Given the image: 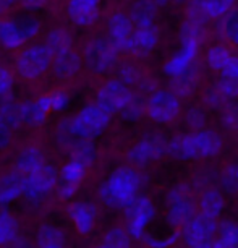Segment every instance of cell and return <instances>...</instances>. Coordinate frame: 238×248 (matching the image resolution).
I'll use <instances>...</instances> for the list:
<instances>
[{
  "instance_id": "obj_1",
  "label": "cell",
  "mask_w": 238,
  "mask_h": 248,
  "mask_svg": "<svg viewBox=\"0 0 238 248\" xmlns=\"http://www.w3.org/2000/svg\"><path fill=\"white\" fill-rule=\"evenodd\" d=\"M141 186V177L132 167H120L102 182L99 198L110 208H127L138 196Z\"/></svg>"
},
{
  "instance_id": "obj_2",
  "label": "cell",
  "mask_w": 238,
  "mask_h": 248,
  "mask_svg": "<svg viewBox=\"0 0 238 248\" xmlns=\"http://www.w3.org/2000/svg\"><path fill=\"white\" fill-rule=\"evenodd\" d=\"M110 112H107L99 104H88L70 120L73 133L78 138L92 140L105 132L110 124Z\"/></svg>"
},
{
  "instance_id": "obj_3",
  "label": "cell",
  "mask_w": 238,
  "mask_h": 248,
  "mask_svg": "<svg viewBox=\"0 0 238 248\" xmlns=\"http://www.w3.org/2000/svg\"><path fill=\"white\" fill-rule=\"evenodd\" d=\"M216 219L199 214L193 216L185 226H181V238L188 247L193 248H212L214 238L217 233Z\"/></svg>"
},
{
  "instance_id": "obj_4",
  "label": "cell",
  "mask_w": 238,
  "mask_h": 248,
  "mask_svg": "<svg viewBox=\"0 0 238 248\" xmlns=\"http://www.w3.org/2000/svg\"><path fill=\"white\" fill-rule=\"evenodd\" d=\"M119 49L107 37H96L88 43L85 49V62L94 73H105L117 63Z\"/></svg>"
},
{
  "instance_id": "obj_5",
  "label": "cell",
  "mask_w": 238,
  "mask_h": 248,
  "mask_svg": "<svg viewBox=\"0 0 238 248\" xmlns=\"http://www.w3.org/2000/svg\"><path fill=\"white\" fill-rule=\"evenodd\" d=\"M146 112L157 124H170L181 114V102L178 96L169 90H157L149 97Z\"/></svg>"
},
{
  "instance_id": "obj_6",
  "label": "cell",
  "mask_w": 238,
  "mask_h": 248,
  "mask_svg": "<svg viewBox=\"0 0 238 248\" xmlns=\"http://www.w3.org/2000/svg\"><path fill=\"white\" fill-rule=\"evenodd\" d=\"M54 54L50 52L47 46H32V47L23 50L16 60V70L23 78L34 79L44 75L52 65Z\"/></svg>"
},
{
  "instance_id": "obj_7",
  "label": "cell",
  "mask_w": 238,
  "mask_h": 248,
  "mask_svg": "<svg viewBox=\"0 0 238 248\" xmlns=\"http://www.w3.org/2000/svg\"><path fill=\"white\" fill-rule=\"evenodd\" d=\"M57 185V172L52 166L44 164L30 175L23 177V195L30 201L45 198Z\"/></svg>"
},
{
  "instance_id": "obj_8",
  "label": "cell",
  "mask_w": 238,
  "mask_h": 248,
  "mask_svg": "<svg viewBox=\"0 0 238 248\" xmlns=\"http://www.w3.org/2000/svg\"><path fill=\"white\" fill-rule=\"evenodd\" d=\"M156 208L152 201L146 196H136L132 204L127 206V221L128 232L133 238H143L146 227L154 219Z\"/></svg>"
},
{
  "instance_id": "obj_9",
  "label": "cell",
  "mask_w": 238,
  "mask_h": 248,
  "mask_svg": "<svg viewBox=\"0 0 238 248\" xmlns=\"http://www.w3.org/2000/svg\"><path fill=\"white\" fill-rule=\"evenodd\" d=\"M167 154V141L159 135H149L128 151V161L136 167H146Z\"/></svg>"
},
{
  "instance_id": "obj_10",
  "label": "cell",
  "mask_w": 238,
  "mask_h": 248,
  "mask_svg": "<svg viewBox=\"0 0 238 248\" xmlns=\"http://www.w3.org/2000/svg\"><path fill=\"white\" fill-rule=\"evenodd\" d=\"M132 96L133 93L127 86V83H123L122 79H110L105 85H102L97 93V104L110 114L122 112L123 107L132 99Z\"/></svg>"
},
{
  "instance_id": "obj_11",
  "label": "cell",
  "mask_w": 238,
  "mask_h": 248,
  "mask_svg": "<svg viewBox=\"0 0 238 248\" xmlns=\"http://www.w3.org/2000/svg\"><path fill=\"white\" fill-rule=\"evenodd\" d=\"M199 49V41L196 39H181V47L175 55L167 60L164 72L169 77H177V75L185 73L191 68V63L194 62V57Z\"/></svg>"
},
{
  "instance_id": "obj_12",
  "label": "cell",
  "mask_w": 238,
  "mask_h": 248,
  "mask_svg": "<svg viewBox=\"0 0 238 248\" xmlns=\"http://www.w3.org/2000/svg\"><path fill=\"white\" fill-rule=\"evenodd\" d=\"M101 0H68L67 13L74 25L91 26L99 18Z\"/></svg>"
},
{
  "instance_id": "obj_13",
  "label": "cell",
  "mask_w": 238,
  "mask_h": 248,
  "mask_svg": "<svg viewBox=\"0 0 238 248\" xmlns=\"http://www.w3.org/2000/svg\"><path fill=\"white\" fill-rule=\"evenodd\" d=\"M159 30L156 26H144L138 28L136 31H133L132 37L128 41L127 50H130L136 57H146L148 54H151L159 43Z\"/></svg>"
},
{
  "instance_id": "obj_14",
  "label": "cell",
  "mask_w": 238,
  "mask_h": 248,
  "mask_svg": "<svg viewBox=\"0 0 238 248\" xmlns=\"http://www.w3.org/2000/svg\"><path fill=\"white\" fill-rule=\"evenodd\" d=\"M109 39L115 44L119 50H127L128 41L133 34V21L130 15L117 12L109 18Z\"/></svg>"
},
{
  "instance_id": "obj_15",
  "label": "cell",
  "mask_w": 238,
  "mask_h": 248,
  "mask_svg": "<svg viewBox=\"0 0 238 248\" xmlns=\"http://www.w3.org/2000/svg\"><path fill=\"white\" fill-rule=\"evenodd\" d=\"M193 143L196 159L198 157H214L222 149V138L214 130H196L190 133Z\"/></svg>"
},
{
  "instance_id": "obj_16",
  "label": "cell",
  "mask_w": 238,
  "mask_h": 248,
  "mask_svg": "<svg viewBox=\"0 0 238 248\" xmlns=\"http://www.w3.org/2000/svg\"><path fill=\"white\" fill-rule=\"evenodd\" d=\"M96 206L91 203H86V201H78V203H73L68 208V214L72 217V221L76 227V231L83 235L89 233L94 227V221H96Z\"/></svg>"
},
{
  "instance_id": "obj_17",
  "label": "cell",
  "mask_w": 238,
  "mask_h": 248,
  "mask_svg": "<svg viewBox=\"0 0 238 248\" xmlns=\"http://www.w3.org/2000/svg\"><path fill=\"white\" fill-rule=\"evenodd\" d=\"M52 72L59 78H72L81 68V59L74 50L68 49L65 52L55 54L52 59Z\"/></svg>"
},
{
  "instance_id": "obj_18",
  "label": "cell",
  "mask_w": 238,
  "mask_h": 248,
  "mask_svg": "<svg viewBox=\"0 0 238 248\" xmlns=\"http://www.w3.org/2000/svg\"><path fill=\"white\" fill-rule=\"evenodd\" d=\"M44 153L41 151L37 146H26L25 149H21L20 154L16 157L15 162V170L18 174H21L23 177L32 174L34 170H37L39 167L44 166Z\"/></svg>"
},
{
  "instance_id": "obj_19",
  "label": "cell",
  "mask_w": 238,
  "mask_h": 248,
  "mask_svg": "<svg viewBox=\"0 0 238 248\" xmlns=\"http://www.w3.org/2000/svg\"><path fill=\"white\" fill-rule=\"evenodd\" d=\"M157 16V5L154 0H134L130 8V18L138 28L152 26Z\"/></svg>"
},
{
  "instance_id": "obj_20",
  "label": "cell",
  "mask_w": 238,
  "mask_h": 248,
  "mask_svg": "<svg viewBox=\"0 0 238 248\" xmlns=\"http://www.w3.org/2000/svg\"><path fill=\"white\" fill-rule=\"evenodd\" d=\"M196 216V206L191 198H185L180 201L169 203V211H167V222L174 227H181Z\"/></svg>"
},
{
  "instance_id": "obj_21",
  "label": "cell",
  "mask_w": 238,
  "mask_h": 248,
  "mask_svg": "<svg viewBox=\"0 0 238 248\" xmlns=\"http://www.w3.org/2000/svg\"><path fill=\"white\" fill-rule=\"evenodd\" d=\"M23 195V175L18 172L0 177V206H7Z\"/></svg>"
},
{
  "instance_id": "obj_22",
  "label": "cell",
  "mask_w": 238,
  "mask_h": 248,
  "mask_svg": "<svg viewBox=\"0 0 238 248\" xmlns=\"http://www.w3.org/2000/svg\"><path fill=\"white\" fill-rule=\"evenodd\" d=\"M223 208H225V200H223V195L221 191L216 188H208L206 191H203L201 200H199L201 214L217 219L222 214Z\"/></svg>"
},
{
  "instance_id": "obj_23",
  "label": "cell",
  "mask_w": 238,
  "mask_h": 248,
  "mask_svg": "<svg viewBox=\"0 0 238 248\" xmlns=\"http://www.w3.org/2000/svg\"><path fill=\"white\" fill-rule=\"evenodd\" d=\"M212 248H238V222L223 221L219 224Z\"/></svg>"
},
{
  "instance_id": "obj_24",
  "label": "cell",
  "mask_w": 238,
  "mask_h": 248,
  "mask_svg": "<svg viewBox=\"0 0 238 248\" xmlns=\"http://www.w3.org/2000/svg\"><path fill=\"white\" fill-rule=\"evenodd\" d=\"M25 43L26 41L16 21L0 20V46L5 49H16Z\"/></svg>"
},
{
  "instance_id": "obj_25",
  "label": "cell",
  "mask_w": 238,
  "mask_h": 248,
  "mask_svg": "<svg viewBox=\"0 0 238 248\" xmlns=\"http://www.w3.org/2000/svg\"><path fill=\"white\" fill-rule=\"evenodd\" d=\"M36 243L41 248H62L65 247V232L50 224H44L37 231Z\"/></svg>"
},
{
  "instance_id": "obj_26",
  "label": "cell",
  "mask_w": 238,
  "mask_h": 248,
  "mask_svg": "<svg viewBox=\"0 0 238 248\" xmlns=\"http://www.w3.org/2000/svg\"><path fill=\"white\" fill-rule=\"evenodd\" d=\"M167 154L177 161H190V159H196L193 143H191L190 135H178L172 141L167 143Z\"/></svg>"
},
{
  "instance_id": "obj_27",
  "label": "cell",
  "mask_w": 238,
  "mask_h": 248,
  "mask_svg": "<svg viewBox=\"0 0 238 248\" xmlns=\"http://www.w3.org/2000/svg\"><path fill=\"white\" fill-rule=\"evenodd\" d=\"M196 86H198V75L191 68L177 77H170V91L177 96L193 94Z\"/></svg>"
},
{
  "instance_id": "obj_28",
  "label": "cell",
  "mask_w": 238,
  "mask_h": 248,
  "mask_svg": "<svg viewBox=\"0 0 238 248\" xmlns=\"http://www.w3.org/2000/svg\"><path fill=\"white\" fill-rule=\"evenodd\" d=\"M45 46L54 55L65 52V50L72 49V34L65 28H54L45 37Z\"/></svg>"
},
{
  "instance_id": "obj_29",
  "label": "cell",
  "mask_w": 238,
  "mask_h": 248,
  "mask_svg": "<svg viewBox=\"0 0 238 248\" xmlns=\"http://www.w3.org/2000/svg\"><path fill=\"white\" fill-rule=\"evenodd\" d=\"M20 114L23 124L30 125V127H37V125H43L45 122L47 110H44L43 107L37 104V101H32L20 104Z\"/></svg>"
},
{
  "instance_id": "obj_30",
  "label": "cell",
  "mask_w": 238,
  "mask_h": 248,
  "mask_svg": "<svg viewBox=\"0 0 238 248\" xmlns=\"http://www.w3.org/2000/svg\"><path fill=\"white\" fill-rule=\"evenodd\" d=\"M20 235V226L18 221L10 213H0V245H10L15 238Z\"/></svg>"
},
{
  "instance_id": "obj_31",
  "label": "cell",
  "mask_w": 238,
  "mask_h": 248,
  "mask_svg": "<svg viewBox=\"0 0 238 248\" xmlns=\"http://www.w3.org/2000/svg\"><path fill=\"white\" fill-rule=\"evenodd\" d=\"M132 243V235H130L128 229L114 227L104 233L101 240V247L104 248H128Z\"/></svg>"
},
{
  "instance_id": "obj_32",
  "label": "cell",
  "mask_w": 238,
  "mask_h": 248,
  "mask_svg": "<svg viewBox=\"0 0 238 248\" xmlns=\"http://www.w3.org/2000/svg\"><path fill=\"white\" fill-rule=\"evenodd\" d=\"M72 154H73V159H78L81 161L85 166L88 167L89 164L94 162L96 159V148L92 146L91 140H86V138H76V141L72 144Z\"/></svg>"
},
{
  "instance_id": "obj_33",
  "label": "cell",
  "mask_w": 238,
  "mask_h": 248,
  "mask_svg": "<svg viewBox=\"0 0 238 248\" xmlns=\"http://www.w3.org/2000/svg\"><path fill=\"white\" fill-rule=\"evenodd\" d=\"M221 34L238 46V8H232L230 12L221 16V25H219Z\"/></svg>"
},
{
  "instance_id": "obj_34",
  "label": "cell",
  "mask_w": 238,
  "mask_h": 248,
  "mask_svg": "<svg viewBox=\"0 0 238 248\" xmlns=\"http://www.w3.org/2000/svg\"><path fill=\"white\" fill-rule=\"evenodd\" d=\"M0 120L7 124L10 128H16L23 124L20 114V104H15L12 101L0 102Z\"/></svg>"
},
{
  "instance_id": "obj_35",
  "label": "cell",
  "mask_w": 238,
  "mask_h": 248,
  "mask_svg": "<svg viewBox=\"0 0 238 248\" xmlns=\"http://www.w3.org/2000/svg\"><path fill=\"white\" fill-rule=\"evenodd\" d=\"M86 175V166L78 159H72L62 167V180L70 184H79Z\"/></svg>"
},
{
  "instance_id": "obj_36",
  "label": "cell",
  "mask_w": 238,
  "mask_h": 248,
  "mask_svg": "<svg viewBox=\"0 0 238 248\" xmlns=\"http://www.w3.org/2000/svg\"><path fill=\"white\" fill-rule=\"evenodd\" d=\"M230 55H232V52L227 47H223V46H214V47L209 49L206 54L208 65L212 70H216V72H221L223 68V65L227 63V60L230 59Z\"/></svg>"
},
{
  "instance_id": "obj_37",
  "label": "cell",
  "mask_w": 238,
  "mask_h": 248,
  "mask_svg": "<svg viewBox=\"0 0 238 248\" xmlns=\"http://www.w3.org/2000/svg\"><path fill=\"white\" fill-rule=\"evenodd\" d=\"M146 112V102H144L139 96H132V99L128 101V104L122 109L123 119H127L130 122H136L144 115Z\"/></svg>"
},
{
  "instance_id": "obj_38",
  "label": "cell",
  "mask_w": 238,
  "mask_h": 248,
  "mask_svg": "<svg viewBox=\"0 0 238 248\" xmlns=\"http://www.w3.org/2000/svg\"><path fill=\"white\" fill-rule=\"evenodd\" d=\"M188 20L204 25L208 20H211V15L208 12L206 0H191L188 3Z\"/></svg>"
},
{
  "instance_id": "obj_39",
  "label": "cell",
  "mask_w": 238,
  "mask_h": 248,
  "mask_svg": "<svg viewBox=\"0 0 238 248\" xmlns=\"http://www.w3.org/2000/svg\"><path fill=\"white\" fill-rule=\"evenodd\" d=\"M228 101H230V97L223 93L222 88L219 86V83L214 85L212 88H209L206 94H204V102L209 107H214V109H223L228 104Z\"/></svg>"
},
{
  "instance_id": "obj_40",
  "label": "cell",
  "mask_w": 238,
  "mask_h": 248,
  "mask_svg": "<svg viewBox=\"0 0 238 248\" xmlns=\"http://www.w3.org/2000/svg\"><path fill=\"white\" fill-rule=\"evenodd\" d=\"M16 23H18V26H20L21 34H23V37H25V41L34 39L41 31L39 20H36V18H32V16H23V18H20V20H16Z\"/></svg>"
},
{
  "instance_id": "obj_41",
  "label": "cell",
  "mask_w": 238,
  "mask_h": 248,
  "mask_svg": "<svg viewBox=\"0 0 238 248\" xmlns=\"http://www.w3.org/2000/svg\"><path fill=\"white\" fill-rule=\"evenodd\" d=\"M235 5V0H206V7L211 18H221Z\"/></svg>"
},
{
  "instance_id": "obj_42",
  "label": "cell",
  "mask_w": 238,
  "mask_h": 248,
  "mask_svg": "<svg viewBox=\"0 0 238 248\" xmlns=\"http://www.w3.org/2000/svg\"><path fill=\"white\" fill-rule=\"evenodd\" d=\"M181 237L180 232H174L167 237H154V235H143L144 242H146L148 247L151 248H167V247H172L178 242V238Z\"/></svg>"
},
{
  "instance_id": "obj_43",
  "label": "cell",
  "mask_w": 238,
  "mask_h": 248,
  "mask_svg": "<svg viewBox=\"0 0 238 248\" xmlns=\"http://www.w3.org/2000/svg\"><path fill=\"white\" fill-rule=\"evenodd\" d=\"M222 125L228 130H238V102H232L223 107Z\"/></svg>"
},
{
  "instance_id": "obj_44",
  "label": "cell",
  "mask_w": 238,
  "mask_h": 248,
  "mask_svg": "<svg viewBox=\"0 0 238 248\" xmlns=\"http://www.w3.org/2000/svg\"><path fill=\"white\" fill-rule=\"evenodd\" d=\"M185 120L188 124V127H191L193 130H201L206 124V114L201 107H191L190 110H186Z\"/></svg>"
},
{
  "instance_id": "obj_45",
  "label": "cell",
  "mask_w": 238,
  "mask_h": 248,
  "mask_svg": "<svg viewBox=\"0 0 238 248\" xmlns=\"http://www.w3.org/2000/svg\"><path fill=\"white\" fill-rule=\"evenodd\" d=\"M180 37H181V39H196V41H199V43H201L203 37H204L203 25L188 20L183 26H181Z\"/></svg>"
},
{
  "instance_id": "obj_46",
  "label": "cell",
  "mask_w": 238,
  "mask_h": 248,
  "mask_svg": "<svg viewBox=\"0 0 238 248\" xmlns=\"http://www.w3.org/2000/svg\"><path fill=\"white\" fill-rule=\"evenodd\" d=\"M222 184L227 193H237L238 191V166H230L223 172Z\"/></svg>"
},
{
  "instance_id": "obj_47",
  "label": "cell",
  "mask_w": 238,
  "mask_h": 248,
  "mask_svg": "<svg viewBox=\"0 0 238 248\" xmlns=\"http://www.w3.org/2000/svg\"><path fill=\"white\" fill-rule=\"evenodd\" d=\"M120 79L127 85H139L141 81V73L138 72L136 67L133 65H123V68L120 70Z\"/></svg>"
},
{
  "instance_id": "obj_48",
  "label": "cell",
  "mask_w": 238,
  "mask_h": 248,
  "mask_svg": "<svg viewBox=\"0 0 238 248\" xmlns=\"http://www.w3.org/2000/svg\"><path fill=\"white\" fill-rule=\"evenodd\" d=\"M185 198H191V190L186 184H178L174 188L169 190L167 193V203H174V201H180Z\"/></svg>"
},
{
  "instance_id": "obj_49",
  "label": "cell",
  "mask_w": 238,
  "mask_h": 248,
  "mask_svg": "<svg viewBox=\"0 0 238 248\" xmlns=\"http://www.w3.org/2000/svg\"><path fill=\"white\" fill-rule=\"evenodd\" d=\"M70 104V96L65 91H55L54 94H50V110L62 112Z\"/></svg>"
},
{
  "instance_id": "obj_50",
  "label": "cell",
  "mask_w": 238,
  "mask_h": 248,
  "mask_svg": "<svg viewBox=\"0 0 238 248\" xmlns=\"http://www.w3.org/2000/svg\"><path fill=\"white\" fill-rule=\"evenodd\" d=\"M219 86L222 88L223 93L230 97V99H237L238 97V77L237 78H222L219 81Z\"/></svg>"
},
{
  "instance_id": "obj_51",
  "label": "cell",
  "mask_w": 238,
  "mask_h": 248,
  "mask_svg": "<svg viewBox=\"0 0 238 248\" xmlns=\"http://www.w3.org/2000/svg\"><path fill=\"white\" fill-rule=\"evenodd\" d=\"M13 86V75L0 65V97H3Z\"/></svg>"
},
{
  "instance_id": "obj_52",
  "label": "cell",
  "mask_w": 238,
  "mask_h": 248,
  "mask_svg": "<svg viewBox=\"0 0 238 248\" xmlns=\"http://www.w3.org/2000/svg\"><path fill=\"white\" fill-rule=\"evenodd\" d=\"M222 78H237L238 77V55H230V59L227 60V63L223 65L221 70Z\"/></svg>"
},
{
  "instance_id": "obj_53",
  "label": "cell",
  "mask_w": 238,
  "mask_h": 248,
  "mask_svg": "<svg viewBox=\"0 0 238 248\" xmlns=\"http://www.w3.org/2000/svg\"><path fill=\"white\" fill-rule=\"evenodd\" d=\"M76 190H78V185L76 184H70V182H62V185L59 186L57 193L62 200H70L76 195Z\"/></svg>"
},
{
  "instance_id": "obj_54",
  "label": "cell",
  "mask_w": 238,
  "mask_h": 248,
  "mask_svg": "<svg viewBox=\"0 0 238 248\" xmlns=\"http://www.w3.org/2000/svg\"><path fill=\"white\" fill-rule=\"evenodd\" d=\"M12 143V128L0 120V149H7Z\"/></svg>"
},
{
  "instance_id": "obj_55",
  "label": "cell",
  "mask_w": 238,
  "mask_h": 248,
  "mask_svg": "<svg viewBox=\"0 0 238 248\" xmlns=\"http://www.w3.org/2000/svg\"><path fill=\"white\" fill-rule=\"evenodd\" d=\"M21 2L28 10H39V8H43L45 5L47 0H21Z\"/></svg>"
},
{
  "instance_id": "obj_56",
  "label": "cell",
  "mask_w": 238,
  "mask_h": 248,
  "mask_svg": "<svg viewBox=\"0 0 238 248\" xmlns=\"http://www.w3.org/2000/svg\"><path fill=\"white\" fill-rule=\"evenodd\" d=\"M37 104L43 107L44 110H50V96H41L39 99H37Z\"/></svg>"
},
{
  "instance_id": "obj_57",
  "label": "cell",
  "mask_w": 238,
  "mask_h": 248,
  "mask_svg": "<svg viewBox=\"0 0 238 248\" xmlns=\"http://www.w3.org/2000/svg\"><path fill=\"white\" fill-rule=\"evenodd\" d=\"M13 2H15V0H0V12H3V10H7L8 7H12Z\"/></svg>"
},
{
  "instance_id": "obj_58",
  "label": "cell",
  "mask_w": 238,
  "mask_h": 248,
  "mask_svg": "<svg viewBox=\"0 0 238 248\" xmlns=\"http://www.w3.org/2000/svg\"><path fill=\"white\" fill-rule=\"evenodd\" d=\"M154 2H156L157 7H164V5H167V3L170 2V0H154Z\"/></svg>"
},
{
  "instance_id": "obj_59",
  "label": "cell",
  "mask_w": 238,
  "mask_h": 248,
  "mask_svg": "<svg viewBox=\"0 0 238 248\" xmlns=\"http://www.w3.org/2000/svg\"><path fill=\"white\" fill-rule=\"evenodd\" d=\"M175 3H190L191 0H174Z\"/></svg>"
}]
</instances>
